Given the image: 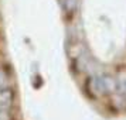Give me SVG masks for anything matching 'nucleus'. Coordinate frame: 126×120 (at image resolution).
I'll list each match as a JSON object with an SVG mask.
<instances>
[{"label":"nucleus","mask_w":126,"mask_h":120,"mask_svg":"<svg viewBox=\"0 0 126 120\" xmlns=\"http://www.w3.org/2000/svg\"><path fill=\"white\" fill-rule=\"evenodd\" d=\"M13 103V91L12 89H1L0 91V110H6Z\"/></svg>","instance_id":"nucleus-1"},{"label":"nucleus","mask_w":126,"mask_h":120,"mask_svg":"<svg viewBox=\"0 0 126 120\" xmlns=\"http://www.w3.org/2000/svg\"><path fill=\"white\" fill-rule=\"evenodd\" d=\"M61 4L67 12H75L78 7V0H61Z\"/></svg>","instance_id":"nucleus-2"},{"label":"nucleus","mask_w":126,"mask_h":120,"mask_svg":"<svg viewBox=\"0 0 126 120\" xmlns=\"http://www.w3.org/2000/svg\"><path fill=\"white\" fill-rule=\"evenodd\" d=\"M101 85H102L103 88V91L106 89V92H110V91H113V88H115V82L109 76H105V78H102L101 79Z\"/></svg>","instance_id":"nucleus-3"},{"label":"nucleus","mask_w":126,"mask_h":120,"mask_svg":"<svg viewBox=\"0 0 126 120\" xmlns=\"http://www.w3.org/2000/svg\"><path fill=\"white\" fill-rule=\"evenodd\" d=\"M7 88V76L3 71H0V91Z\"/></svg>","instance_id":"nucleus-4"}]
</instances>
